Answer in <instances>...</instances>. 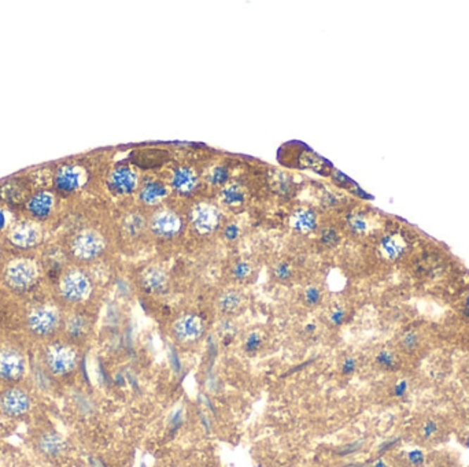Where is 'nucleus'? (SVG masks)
<instances>
[{
  "label": "nucleus",
  "instance_id": "obj_1",
  "mask_svg": "<svg viewBox=\"0 0 469 467\" xmlns=\"http://www.w3.org/2000/svg\"><path fill=\"white\" fill-rule=\"evenodd\" d=\"M169 338L177 348H195L208 338V321L199 312L179 314L170 322Z\"/></svg>",
  "mask_w": 469,
  "mask_h": 467
},
{
  "label": "nucleus",
  "instance_id": "obj_2",
  "mask_svg": "<svg viewBox=\"0 0 469 467\" xmlns=\"http://www.w3.org/2000/svg\"><path fill=\"white\" fill-rule=\"evenodd\" d=\"M42 362L52 377L69 376L77 367V348L68 341H51L43 348Z\"/></svg>",
  "mask_w": 469,
  "mask_h": 467
},
{
  "label": "nucleus",
  "instance_id": "obj_3",
  "mask_svg": "<svg viewBox=\"0 0 469 467\" xmlns=\"http://www.w3.org/2000/svg\"><path fill=\"white\" fill-rule=\"evenodd\" d=\"M58 292L62 300L69 305H81L94 293L92 277L80 267L65 270L58 281Z\"/></svg>",
  "mask_w": 469,
  "mask_h": 467
},
{
  "label": "nucleus",
  "instance_id": "obj_4",
  "mask_svg": "<svg viewBox=\"0 0 469 467\" xmlns=\"http://www.w3.org/2000/svg\"><path fill=\"white\" fill-rule=\"evenodd\" d=\"M107 241L104 234L96 229H82L70 240L69 251L72 258L78 263H94L104 257Z\"/></svg>",
  "mask_w": 469,
  "mask_h": 467
},
{
  "label": "nucleus",
  "instance_id": "obj_5",
  "mask_svg": "<svg viewBox=\"0 0 469 467\" xmlns=\"http://www.w3.org/2000/svg\"><path fill=\"white\" fill-rule=\"evenodd\" d=\"M62 318L61 312L51 305H39L35 306L26 316L27 332L33 338L40 340H49L61 328Z\"/></svg>",
  "mask_w": 469,
  "mask_h": 467
},
{
  "label": "nucleus",
  "instance_id": "obj_6",
  "mask_svg": "<svg viewBox=\"0 0 469 467\" xmlns=\"http://www.w3.org/2000/svg\"><path fill=\"white\" fill-rule=\"evenodd\" d=\"M185 221L182 215L170 207H158L149 217V232L158 240L172 241L182 236Z\"/></svg>",
  "mask_w": 469,
  "mask_h": 467
},
{
  "label": "nucleus",
  "instance_id": "obj_7",
  "mask_svg": "<svg viewBox=\"0 0 469 467\" xmlns=\"http://www.w3.org/2000/svg\"><path fill=\"white\" fill-rule=\"evenodd\" d=\"M188 224L198 236H210L223 228V212L210 202H198L188 211Z\"/></svg>",
  "mask_w": 469,
  "mask_h": 467
},
{
  "label": "nucleus",
  "instance_id": "obj_8",
  "mask_svg": "<svg viewBox=\"0 0 469 467\" xmlns=\"http://www.w3.org/2000/svg\"><path fill=\"white\" fill-rule=\"evenodd\" d=\"M39 280V266L30 258H15L4 267V281L13 290L24 292Z\"/></svg>",
  "mask_w": 469,
  "mask_h": 467
},
{
  "label": "nucleus",
  "instance_id": "obj_9",
  "mask_svg": "<svg viewBox=\"0 0 469 467\" xmlns=\"http://www.w3.org/2000/svg\"><path fill=\"white\" fill-rule=\"evenodd\" d=\"M32 395L20 385H10L0 392V413L7 418H23L32 409Z\"/></svg>",
  "mask_w": 469,
  "mask_h": 467
},
{
  "label": "nucleus",
  "instance_id": "obj_10",
  "mask_svg": "<svg viewBox=\"0 0 469 467\" xmlns=\"http://www.w3.org/2000/svg\"><path fill=\"white\" fill-rule=\"evenodd\" d=\"M7 240L15 248L30 250L42 243L43 229L36 221L24 219L10 226L7 232Z\"/></svg>",
  "mask_w": 469,
  "mask_h": 467
},
{
  "label": "nucleus",
  "instance_id": "obj_11",
  "mask_svg": "<svg viewBox=\"0 0 469 467\" xmlns=\"http://www.w3.org/2000/svg\"><path fill=\"white\" fill-rule=\"evenodd\" d=\"M139 288L149 296H165L170 290V276L159 264H149L139 274Z\"/></svg>",
  "mask_w": 469,
  "mask_h": 467
},
{
  "label": "nucleus",
  "instance_id": "obj_12",
  "mask_svg": "<svg viewBox=\"0 0 469 467\" xmlns=\"http://www.w3.org/2000/svg\"><path fill=\"white\" fill-rule=\"evenodd\" d=\"M246 306L247 296L244 290L237 286H228L221 289L214 299V307L220 316L236 318L244 312Z\"/></svg>",
  "mask_w": 469,
  "mask_h": 467
},
{
  "label": "nucleus",
  "instance_id": "obj_13",
  "mask_svg": "<svg viewBox=\"0 0 469 467\" xmlns=\"http://www.w3.org/2000/svg\"><path fill=\"white\" fill-rule=\"evenodd\" d=\"M26 359L24 354L15 348L7 347L0 350V380L15 384L24 378Z\"/></svg>",
  "mask_w": 469,
  "mask_h": 467
},
{
  "label": "nucleus",
  "instance_id": "obj_14",
  "mask_svg": "<svg viewBox=\"0 0 469 467\" xmlns=\"http://www.w3.org/2000/svg\"><path fill=\"white\" fill-rule=\"evenodd\" d=\"M88 181V174L84 167L78 165H65L54 174V184L58 191L63 193H73L80 191Z\"/></svg>",
  "mask_w": 469,
  "mask_h": 467
},
{
  "label": "nucleus",
  "instance_id": "obj_15",
  "mask_svg": "<svg viewBox=\"0 0 469 467\" xmlns=\"http://www.w3.org/2000/svg\"><path fill=\"white\" fill-rule=\"evenodd\" d=\"M107 186L117 196H128L139 186V174L130 166H117L107 177Z\"/></svg>",
  "mask_w": 469,
  "mask_h": 467
},
{
  "label": "nucleus",
  "instance_id": "obj_16",
  "mask_svg": "<svg viewBox=\"0 0 469 467\" xmlns=\"http://www.w3.org/2000/svg\"><path fill=\"white\" fill-rule=\"evenodd\" d=\"M36 451L46 459H58L68 451V442L55 430H43L35 439Z\"/></svg>",
  "mask_w": 469,
  "mask_h": 467
},
{
  "label": "nucleus",
  "instance_id": "obj_17",
  "mask_svg": "<svg viewBox=\"0 0 469 467\" xmlns=\"http://www.w3.org/2000/svg\"><path fill=\"white\" fill-rule=\"evenodd\" d=\"M63 331L66 335V341L76 345L89 338L92 332V321L82 312H73L66 318Z\"/></svg>",
  "mask_w": 469,
  "mask_h": 467
},
{
  "label": "nucleus",
  "instance_id": "obj_18",
  "mask_svg": "<svg viewBox=\"0 0 469 467\" xmlns=\"http://www.w3.org/2000/svg\"><path fill=\"white\" fill-rule=\"evenodd\" d=\"M199 186V176L191 166H177L170 176V188L182 196L192 195Z\"/></svg>",
  "mask_w": 469,
  "mask_h": 467
},
{
  "label": "nucleus",
  "instance_id": "obj_19",
  "mask_svg": "<svg viewBox=\"0 0 469 467\" xmlns=\"http://www.w3.org/2000/svg\"><path fill=\"white\" fill-rule=\"evenodd\" d=\"M55 205H56L55 195L50 191L42 189L27 198L25 208L26 211L32 215V218L43 221L51 215Z\"/></svg>",
  "mask_w": 469,
  "mask_h": 467
},
{
  "label": "nucleus",
  "instance_id": "obj_20",
  "mask_svg": "<svg viewBox=\"0 0 469 467\" xmlns=\"http://www.w3.org/2000/svg\"><path fill=\"white\" fill-rule=\"evenodd\" d=\"M288 225L295 234L308 236L318 231L320 219L313 208L298 207L289 215Z\"/></svg>",
  "mask_w": 469,
  "mask_h": 467
},
{
  "label": "nucleus",
  "instance_id": "obj_21",
  "mask_svg": "<svg viewBox=\"0 0 469 467\" xmlns=\"http://www.w3.org/2000/svg\"><path fill=\"white\" fill-rule=\"evenodd\" d=\"M169 196V188L158 180H147L139 188V202L144 207H159Z\"/></svg>",
  "mask_w": 469,
  "mask_h": 467
},
{
  "label": "nucleus",
  "instance_id": "obj_22",
  "mask_svg": "<svg viewBox=\"0 0 469 467\" xmlns=\"http://www.w3.org/2000/svg\"><path fill=\"white\" fill-rule=\"evenodd\" d=\"M121 231L128 240H139L149 232V218L139 210L130 211L121 222Z\"/></svg>",
  "mask_w": 469,
  "mask_h": 467
},
{
  "label": "nucleus",
  "instance_id": "obj_23",
  "mask_svg": "<svg viewBox=\"0 0 469 467\" xmlns=\"http://www.w3.org/2000/svg\"><path fill=\"white\" fill-rule=\"evenodd\" d=\"M220 199L227 207H240L246 203V188L239 182H228L220 191Z\"/></svg>",
  "mask_w": 469,
  "mask_h": 467
},
{
  "label": "nucleus",
  "instance_id": "obj_24",
  "mask_svg": "<svg viewBox=\"0 0 469 467\" xmlns=\"http://www.w3.org/2000/svg\"><path fill=\"white\" fill-rule=\"evenodd\" d=\"M382 255L389 260H399L406 251L405 240L398 234H386L379 244Z\"/></svg>",
  "mask_w": 469,
  "mask_h": 467
},
{
  "label": "nucleus",
  "instance_id": "obj_25",
  "mask_svg": "<svg viewBox=\"0 0 469 467\" xmlns=\"http://www.w3.org/2000/svg\"><path fill=\"white\" fill-rule=\"evenodd\" d=\"M240 329L236 322V318H230V316H220L215 328V333L220 340L221 347L230 348L237 338Z\"/></svg>",
  "mask_w": 469,
  "mask_h": 467
},
{
  "label": "nucleus",
  "instance_id": "obj_26",
  "mask_svg": "<svg viewBox=\"0 0 469 467\" xmlns=\"http://www.w3.org/2000/svg\"><path fill=\"white\" fill-rule=\"evenodd\" d=\"M0 199L8 205H18L26 199V188L20 181L10 180L0 185Z\"/></svg>",
  "mask_w": 469,
  "mask_h": 467
},
{
  "label": "nucleus",
  "instance_id": "obj_27",
  "mask_svg": "<svg viewBox=\"0 0 469 467\" xmlns=\"http://www.w3.org/2000/svg\"><path fill=\"white\" fill-rule=\"evenodd\" d=\"M256 266L250 260L240 258L234 260L231 266V277L237 284H246L254 279Z\"/></svg>",
  "mask_w": 469,
  "mask_h": 467
},
{
  "label": "nucleus",
  "instance_id": "obj_28",
  "mask_svg": "<svg viewBox=\"0 0 469 467\" xmlns=\"http://www.w3.org/2000/svg\"><path fill=\"white\" fill-rule=\"evenodd\" d=\"M263 347H265V336L260 329L249 331L242 341V350L247 357H257L263 350Z\"/></svg>",
  "mask_w": 469,
  "mask_h": 467
},
{
  "label": "nucleus",
  "instance_id": "obj_29",
  "mask_svg": "<svg viewBox=\"0 0 469 467\" xmlns=\"http://www.w3.org/2000/svg\"><path fill=\"white\" fill-rule=\"evenodd\" d=\"M295 277V269L291 262L279 260L272 267V279L279 284H288Z\"/></svg>",
  "mask_w": 469,
  "mask_h": 467
},
{
  "label": "nucleus",
  "instance_id": "obj_30",
  "mask_svg": "<svg viewBox=\"0 0 469 467\" xmlns=\"http://www.w3.org/2000/svg\"><path fill=\"white\" fill-rule=\"evenodd\" d=\"M324 300V290L317 284H308L302 290V302L306 307L315 309Z\"/></svg>",
  "mask_w": 469,
  "mask_h": 467
},
{
  "label": "nucleus",
  "instance_id": "obj_31",
  "mask_svg": "<svg viewBox=\"0 0 469 467\" xmlns=\"http://www.w3.org/2000/svg\"><path fill=\"white\" fill-rule=\"evenodd\" d=\"M346 222H347L349 231L353 234H357V236H364L370 229L369 219L365 217V214H363V212H351L347 217Z\"/></svg>",
  "mask_w": 469,
  "mask_h": 467
},
{
  "label": "nucleus",
  "instance_id": "obj_32",
  "mask_svg": "<svg viewBox=\"0 0 469 467\" xmlns=\"http://www.w3.org/2000/svg\"><path fill=\"white\" fill-rule=\"evenodd\" d=\"M230 180V170L223 165H215L208 169L206 173V181L213 186H224Z\"/></svg>",
  "mask_w": 469,
  "mask_h": 467
},
{
  "label": "nucleus",
  "instance_id": "obj_33",
  "mask_svg": "<svg viewBox=\"0 0 469 467\" xmlns=\"http://www.w3.org/2000/svg\"><path fill=\"white\" fill-rule=\"evenodd\" d=\"M375 362L384 370H394L398 366V358L394 351H391L389 348H383L376 354Z\"/></svg>",
  "mask_w": 469,
  "mask_h": 467
},
{
  "label": "nucleus",
  "instance_id": "obj_34",
  "mask_svg": "<svg viewBox=\"0 0 469 467\" xmlns=\"http://www.w3.org/2000/svg\"><path fill=\"white\" fill-rule=\"evenodd\" d=\"M320 243L325 248H335L340 243V234L334 226H324L320 229Z\"/></svg>",
  "mask_w": 469,
  "mask_h": 467
},
{
  "label": "nucleus",
  "instance_id": "obj_35",
  "mask_svg": "<svg viewBox=\"0 0 469 467\" xmlns=\"http://www.w3.org/2000/svg\"><path fill=\"white\" fill-rule=\"evenodd\" d=\"M30 181L33 182V185L36 188H39L42 191V189H46L47 186H50L54 182V174L49 169L35 170L30 173Z\"/></svg>",
  "mask_w": 469,
  "mask_h": 467
},
{
  "label": "nucleus",
  "instance_id": "obj_36",
  "mask_svg": "<svg viewBox=\"0 0 469 467\" xmlns=\"http://www.w3.org/2000/svg\"><path fill=\"white\" fill-rule=\"evenodd\" d=\"M347 319V310L342 305H335L327 314V321L332 328H340Z\"/></svg>",
  "mask_w": 469,
  "mask_h": 467
},
{
  "label": "nucleus",
  "instance_id": "obj_37",
  "mask_svg": "<svg viewBox=\"0 0 469 467\" xmlns=\"http://www.w3.org/2000/svg\"><path fill=\"white\" fill-rule=\"evenodd\" d=\"M439 435V423L435 419H427L420 426V436L424 442H432Z\"/></svg>",
  "mask_w": 469,
  "mask_h": 467
},
{
  "label": "nucleus",
  "instance_id": "obj_38",
  "mask_svg": "<svg viewBox=\"0 0 469 467\" xmlns=\"http://www.w3.org/2000/svg\"><path fill=\"white\" fill-rule=\"evenodd\" d=\"M185 421V416H184V409L182 406L176 407L170 411V414L168 416V429L170 433H177L184 425Z\"/></svg>",
  "mask_w": 469,
  "mask_h": 467
},
{
  "label": "nucleus",
  "instance_id": "obj_39",
  "mask_svg": "<svg viewBox=\"0 0 469 467\" xmlns=\"http://www.w3.org/2000/svg\"><path fill=\"white\" fill-rule=\"evenodd\" d=\"M221 234H223V238L227 241V243H234L240 238L242 236V226L239 222L236 221H230L227 222L225 225H223L221 228Z\"/></svg>",
  "mask_w": 469,
  "mask_h": 467
},
{
  "label": "nucleus",
  "instance_id": "obj_40",
  "mask_svg": "<svg viewBox=\"0 0 469 467\" xmlns=\"http://www.w3.org/2000/svg\"><path fill=\"white\" fill-rule=\"evenodd\" d=\"M168 361L170 364V369L173 370V373L176 374H182V362L179 355V348L175 344H170L168 348Z\"/></svg>",
  "mask_w": 469,
  "mask_h": 467
},
{
  "label": "nucleus",
  "instance_id": "obj_41",
  "mask_svg": "<svg viewBox=\"0 0 469 467\" xmlns=\"http://www.w3.org/2000/svg\"><path fill=\"white\" fill-rule=\"evenodd\" d=\"M358 370V361L354 357H346L340 364V373L343 377H353Z\"/></svg>",
  "mask_w": 469,
  "mask_h": 467
},
{
  "label": "nucleus",
  "instance_id": "obj_42",
  "mask_svg": "<svg viewBox=\"0 0 469 467\" xmlns=\"http://www.w3.org/2000/svg\"><path fill=\"white\" fill-rule=\"evenodd\" d=\"M406 461L413 467L423 466L425 462V454H424V451H421L418 448L411 449L406 452Z\"/></svg>",
  "mask_w": 469,
  "mask_h": 467
},
{
  "label": "nucleus",
  "instance_id": "obj_43",
  "mask_svg": "<svg viewBox=\"0 0 469 467\" xmlns=\"http://www.w3.org/2000/svg\"><path fill=\"white\" fill-rule=\"evenodd\" d=\"M401 345L406 351H412L418 345V335L416 332H406L401 338Z\"/></svg>",
  "mask_w": 469,
  "mask_h": 467
},
{
  "label": "nucleus",
  "instance_id": "obj_44",
  "mask_svg": "<svg viewBox=\"0 0 469 467\" xmlns=\"http://www.w3.org/2000/svg\"><path fill=\"white\" fill-rule=\"evenodd\" d=\"M408 390H409V384H408V381L406 380H399L395 385H394V388H392V395L395 396V397H405V395L408 393Z\"/></svg>",
  "mask_w": 469,
  "mask_h": 467
},
{
  "label": "nucleus",
  "instance_id": "obj_45",
  "mask_svg": "<svg viewBox=\"0 0 469 467\" xmlns=\"http://www.w3.org/2000/svg\"><path fill=\"white\" fill-rule=\"evenodd\" d=\"M10 219H11V214L6 210V208L0 207V232L4 229H10Z\"/></svg>",
  "mask_w": 469,
  "mask_h": 467
},
{
  "label": "nucleus",
  "instance_id": "obj_46",
  "mask_svg": "<svg viewBox=\"0 0 469 467\" xmlns=\"http://www.w3.org/2000/svg\"><path fill=\"white\" fill-rule=\"evenodd\" d=\"M360 447H361V444H360V442H353V444H350V445H346V447H343V448L339 451V455H349V454H353V452L358 451V449H360Z\"/></svg>",
  "mask_w": 469,
  "mask_h": 467
},
{
  "label": "nucleus",
  "instance_id": "obj_47",
  "mask_svg": "<svg viewBox=\"0 0 469 467\" xmlns=\"http://www.w3.org/2000/svg\"><path fill=\"white\" fill-rule=\"evenodd\" d=\"M199 418H201V425L204 426V429H205L206 432H210V430H211V425H213L210 416H208L206 413H201Z\"/></svg>",
  "mask_w": 469,
  "mask_h": 467
},
{
  "label": "nucleus",
  "instance_id": "obj_48",
  "mask_svg": "<svg viewBox=\"0 0 469 467\" xmlns=\"http://www.w3.org/2000/svg\"><path fill=\"white\" fill-rule=\"evenodd\" d=\"M315 331H317V325H315L314 322H309V324H306V325L304 326V332H305L306 335H313Z\"/></svg>",
  "mask_w": 469,
  "mask_h": 467
},
{
  "label": "nucleus",
  "instance_id": "obj_49",
  "mask_svg": "<svg viewBox=\"0 0 469 467\" xmlns=\"http://www.w3.org/2000/svg\"><path fill=\"white\" fill-rule=\"evenodd\" d=\"M372 467H391L383 461V459H379V461H376L375 463H373V466Z\"/></svg>",
  "mask_w": 469,
  "mask_h": 467
},
{
  "label": "nucleus",
  "instance_id": "obj_50",
  "mask_svg": "<svg viewBox=\"0 0 469 467\" xmlns=\"http://www.w3.org/2000/svg\"><path fill=\"white\" fill-rule=\"evenodd\" d=\"M463 444H464L467 448H469V430L468 432H465V435L463 436Z\"/></svg>",
  "mask_w": 469,
  "mask_h": 467
},
{
  "label": "nucleus",
  "instance_id": "obj_51",
  "mask_svg": "<svg viewBox=\"0 0 469 467\" xmlns=\"http://www.w3.org/2000/svg\"><path fill=\"white\" fill-rule=\"evenodd\" d=\"M465 309H467V312H469V298L468 300H467V303H465Z\"/></svg>",
  "mask_w": 469,
  "mask_h": 467
},
{
  "label": "nucleus",
  "instance_id": "obj_52",
  "mask_svg": "<svg viewBox=\"0 0 469 467\" xmlns=\"http://www.w3.org/2000/svg\"><path fill=\"white\" fill-rule=\"evenodd\" d=\"M467 410H468V413H469V404H468V407H467Z\"/></svg>",
  "mask_w": 469,
  "mask_h": 467
}]
</instances>
